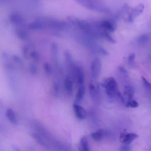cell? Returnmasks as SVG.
<instances>
[{"mask_svg": "<svg viewBox=\"0 0 151 151\" xmlns=\"http://www.w3.org/2000/svg\"><path fill=\"white\" fill-rule=\"evenodd\" d=\"M68 22L82 31L85 35L93 38H100L101 31L97 29L90 21L81 20L74 17H69L67 18Z\"/></svg>", "mask_w": 151, "mask_h": 151, "instance_id": "cell-1", "label": "cell"}, {"mask_svg": "<svg viewBox=\"0 0 151 151\" xmlns=\"http://www.w3.org/2000/svg\"><path fill=\"white\" fill-rule=\"evenodd\" d=\"M101 85L104 88L105 92L108 97L111 99L117 97L121 101H124L123 96L119 90L117 82L113 77H110L106 78L103 81Z\"/></svg>", "mask_w": 151, "mask_h": 151, "instance_id": "cell-2", "label": "cell"}, {"mask_svg": "<svg viewBox=\"0 0 151 151\" xmlns=\"http://www.w3.org/2000/svg\"><path fill=\"white\" fill-rule=\"evenodd\" d=\"M90 22L99 31L113 32L116 30V24L114 19H103L100 20H92Z\"/></svg>", "mask_w": 151, "mask_h": 151, "instance_id": "cell-3", "label": "cell"}, {"mask_svg": "<svg viewBox=\"0 0 151 151\" xmlns=\"http://www.w3.org/2000/svg\"><path fill=\"white\" fill-rule=\"evenodd\" d=\"M78 4L84 8L96 12L101 13H109L110 9L104 4L96 3L91 0H75Z\"/></svg>", "mask_w": 151, "mask_h": 151, "instance_id": "cell-4", "label": "cell"}, {"mask_svg": "<svg viewBox=\"0 0 151 151\" xmlns=\"http://www.w3.org/2000/svg\"><path fill=\"white\" fill-rule=\"evenodd\" d=\"M91 76L93 80L97 79L101 72V61L100 58H95L91 63Z\"/></svg>", "mask_w": 151, "mask_h": 151, "instance_id": "cell-5", "label": "cell"}, {"mask_svg": "<svg viewBox=\"0 0 151 151\" xmlns=\"http://www.w3.org/2000/svg\"><path fill=\"white\" fill-rule=\"evenodd\" d=\"M145 9L143 4H140L133 8H129L127 9L128 17L127 20L129 22H132L134 18L140 15Z\"/></svg>", "mask_w": 151, "mask_h": 151, "instance_id": "cell-6", "label": "cell"}, {"mask_svg": "<svg viewBox=\"0 0 151 151\" xmlns=\"http://www.w3.org/2000/svg\"><path fill=\"white\" fill-rule=\"evenodd\" d=\"M73 75L78 86L83 85L84 81V72L83 67L80 64H76Z\"/></svg>", "mask_w": 151, "mask_h": 151, "instance_id": "cell-7", "label": "cell"}, {"mask_svg": "<svg viewBox=\"0 0 151 151\" xmlns=\"http://www.w3.org/2000/svg\"><path fill=\"white\" fill-rule=\"evenodd\" d=\"M138 135L134 133H128L126 130L121 132L120 134V141L124 145H129L134 140L137 138Z\"/></svg>", "mask_w": 151, "mask_h": 151, "instance_id": "cell-8", "label": "cell"}, {"mask_svg": "<svg viewBox=\"0 0 151 151\" xmlns=\"http://www.w3.org/2000/svg\"><path fill=\"white\" fill-rule=\"evenodd\" d=\"M89 92L93 101L94 102L98 103L100 100V92L99 87L91 83L89 84Z\"/></svg>", "mask_w": 151, "mask_h": 151, "instance_id": "cell-9", "label": "cell"}, {"mask_svg": "<svg viewBox=\"0 0 151 151\" xmlns=\"http://www.w3.org/2000/svg\"><path fill=\"white\" fill-rule=\"evenodd\" d=\"M73 107L75 114L78 119L82 120L86 117L87 113L86 109L84 107H83L82 106H80L77 103L74 104Z\"/></svg>", "mask_w": 151, "mask_h": 151, "instance_id": "cell-10", "label": "cell"}, {"mask_svg": "<svg viewBox=\"0 0 151 151\" xmlns=\"http://www.w3.org/2000/svg\"><path fill=\"white\" fill-rule=\"evenodd\" d=\"M64 56H65L67 65L68 68H69L70 71H71V74H73V73L74 71V69L76 64L74 63L72 55L68 51H66L64 53Z\"/></svg>", "mask_w": 151, "mask_h": 151, "instance_id": "cell-11", "label": "cell"}, {"mask_svg": "<svg viewBox=\"0 0 151 151\" xmlns=\"http://www.w3.org/2000/svg\"><path fill=\"white\" fill-rule=\"evenodd\" d=\"M5 115L7 119L13 124H17L18 123V119L15 114V111L11 109L8 108L6 110Z\"/></svg>", "mask_w": 151, "mask_h": 151, "instance_id": "cell-12", "label": "cell"}, {"mask_svg": "<svg viewBox=\"0 0 151 151\" xmlns=\"http://www.w3.org/2000/svg\"><path fill=\"white\" fill-rule=\"evenodd\" d=\"M134 94V88L130 85H126L123 89L124 96L126 98L127 101L132 100Z\"/></svg>", "mask_w": 151, "mask_h": 151, "instance_id": "cell-13", "label": "cell"}, {"mask_svg": "<svg viewBox=\"0 0 151 151\" xmlns=\"http://www.w3.org/2000/svg\"><path fill=\"white\" fill-rule=\"evenodd\" d=\"M79 151H90L88 140L86 136H83L81 137L78 146Z\"/></svg>", "mask_w": 151, "mask_h": 151, "instance_id": "cell-14", "label": "cell"}, {"mask_svg": "<svg viewBox=\"0 0 151 151\" xmlns=\"http://www.w3.org/2000/svg\"><path fill=\"white\" fill-rule=\"evenodd\" d=\"M151 37L149 34H143L139 36L137 38V43L139 45H143L147 44L150 40Z\"/></svg>", "mask_w": 151, "mask_h": 151, "instance_id": "cell-15", "label": "cell"}, {"mask_svg": "<svg viewBox=\"0 0 151 151\" xmlns=\"http://www.w3.org/2000/svg\"><path fill=\"white\" fill-rule=\"evenodd\" d=\"M104 136V131L103 129H99L91 134V137L96 142L101 141Z\"/></svg>", "mask_w": 151, "mask_h": 151, "instance_id": "cell-16", "label": "cell"}, {"mask_svg": "<svg viewBox=\"0 0 151 151\" xmlns=\"http://www.w3.org/2000/svg\"><path fill=\"white\" fill-rule=\"evenodd\" d=\"M64 87L68 94H71L73 90V84L71 78L70 77H67L64 80Z\"/></svg>", "mask_w": 151, "mask_h": 151, "instance_id": "cell-17", "label": "cell"}, {"mask_svg": "<svg viewBox=\"0 0 151 151\" xmlns=\"http://www.w3.org/2000/svg\"><path fill=\"white\" fill-rule=\"evenodd\" d=\"M85 90H86V88L84 84L79 86L76 93V101L77 103H79L82 100L85 94Z\"/></svg>", "mask_w": 151, "mask_h": 151, "instance_id": "cell-18", "label": "cell"}, {"mask_svg": "<svg viewBox=\"0 0 151 151\" xmlns=\"http://www.w3.org/2000/svg\"><path fill=\"white\" fill-rule=\"evenodd\" d=\"M100 38H103L106 41L110 42V43H115L116 40L113 38V37L110 35V34L108 32L106 31H101L100 32Z\"/></svg>", "mask_w": 151, "mask_h": 151, "instance_id": "cell-19", "label": "cell"}, {"mask_svg": "<svg viewBox=\"0 0 151 151\" xmlns=\"http://www.w3.org/2000/svg\"><path fill=\"white\" fill-rule=\"evenodd\" d=\"M126 106L132 108H136L139 106V103L134 100H130L126 102Z\"/></svg>", "mask_w": 151, "mask_h": 151, "instance_id": "cell-20", "label": "cell"}, {"mask_svg": "<svg viewBox=\"0 0 151 151\" xmlns=\"http://www.w3.org/2000/svg\"><path fill=\"white\" fill-rule=\"evenodd\" d=\"M117 70L119 73H120V74L122 76H123L124 78H126V77H128V73L127 70L125 68H124L123 67L119 66L117 67Z\"/></svg>", "mask_w": 151, "mask_h": 151, "instance_id": "cell-21", "label": "cell"}, {"mask_svg": "<svg viewBox=\"0 0 151 151\" xmlns=\"http://www.w3.org/2000/svg\"><path fill=\"white\" fill-rule=\"evenodd\" d=\"M142 80L143 84L145 86V87L147 90L151 91V83H149V81H148L147 80L145 77H144L143 76L142 77Z\"/></svg>", "mask_w": 151, "mask_h": 151, "instance_id": "cell-22", "label": "cell"}, {"mask_svg": "<svg viewBox=\"0 0 151 151\" xmlns=\"http://www.w3.org/2000/svg\"><path fill=\"white\" fill-rule=\"evenodd\" d=\"M134 59H135V54L133 52L129 54L127 58V63L129 65V66H131L133 64Z\"/></svg>", "mask_w": 151, "mask_h": 151, "instance_id": "cell-23", "label": "cell"}, {"mask_svg": "<svg viewBox=\"0 0 151 151\" xmlns=\"http://www.w3.org/2000/svg\"><path fill=\"white\" fill-rule=\"evenodd\" d=\"M119 150L120 151H130L131 147L130 146H129V145H124L120 147Z\"/></svg>", "mask_w": 151, "mask_h": 151, "instance_id": "cell-24", "label": "cell"}, {"mask_svg": "<svg viewBox=\"0 0 151 151\" xmlns=\"http://www.w3.org/2000/svg\"><path fill=\"white\" fill-rule=\"evenodd\" d=\"M96 3L101 4H104V0H91Z\"/></svg>", "mask_w": 151, "mask_h": 151, "instance_id": "cell-25", "label": "cell"}, {"mask_svg": "<svg viewBox=\"0 0 151 151\" xmlns=\"http://www.w3.org/2000/svg\"><path fill=\"white\" fill-rule=\"evenodd\" d=\"M2 104L0 100V114H2Z\"/></svg>", "mask_w": 151, "mask_h": 151, "instance_id": "cell-26", "label": "cell"}, {"mask_svg": "<svg viewBox=\"0 0 151 151\" xmlns=\"http://www.w3.org/2000/svg\"><path fill=\"white\" fill-rule=\"evenodd\" d=\"M3 130H4V128H3L2 126L0 124V132H3Z\"/></svg>", "mask_w": 151, "mask_h": 151, "instance_id": "cell-27", "label": "cell"}, {"mask_svg": "<svg viewBox=\"0 0 151 151\" xmlns=\"http://www.w3.org/2000/svg\"><path fill=\"white\" fill-rule=\"evenodd\" d=\"M14 151H20V150L19 149H18L17 147H14Z\"/></svg>", "mask_w": 151, "mask_h": 151, "instance_id": "cell-28", "label": "cell"}]
</instances>
